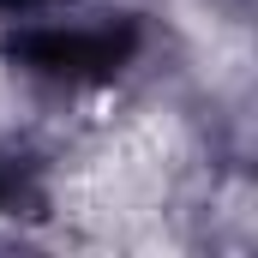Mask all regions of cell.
<instances>
[{"mask_svg":"<svg viewBox=\"0 0 258 258\" xmlns=\"http://www.w3.org/2000/svg\"><path fill=\"white\" fill-rule=\"evenodd\" d=\"M12 192H18V168H12V162H0V204H6Z\"/></svg>","mask_w":258,"mask_h":258,"instance_id":"2","label":"cell"},{"mask_svg":"<svg viewBox=\"0 0 258 258\" xmlns=\"http://www.w3.org/2000/svg\"><path fill=\"white\" fill-rule=\"evenodd\" d=\"M138 48L132 24H102V30H24L6 42V54L30 72H54V78H108L120 72Z\"/></svg>","mask_w":258,"mask_h":258,"instance_id":"1","label":"cell"}]
</instances>
